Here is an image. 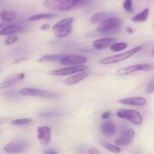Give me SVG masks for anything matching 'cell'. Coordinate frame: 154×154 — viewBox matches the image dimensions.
I'll return each instance as SVG.
<instances>
[{
	"mask_svg": "<svg viewBox=\"0 0 154 154\" xmlns=\"http://www.w3.org/2000/svg\"><path fill=\"white\" fill-rule=\"evenodd\" d=\"M61 115L60 112H56V111H48V112H44L39 114L40 117H55V116Z\"/></svg>",
	"mask_w": 154,
	"mask_h": 154,
	"instance_id": "4dcf8cb0",
	"label": "cell"
},
{
	"mask_svg": "<svg viewBox=\"0 0 154 154\" xmlns=\"http://www.w3.org/2000/svg\"><path fill=\"white\" fill-rule=\"evenodd\" d=\"M99 142L100 144L105 147L106 150H108V151L111 152V153H119L121 152V149L118 147L117 145H115V144H113L111 143L108 142L105 140H102V139H99Z\"/></svg>",
	"mask_w": 154,
	"mask_h": 154,
	"instance_id": "ffe728a7",
	"label": "cell"
},
{
	"mask_svg": "<svg viewBox=\"0 0 154 154\" xmlns=\"http://www.w3.org/2000/svg\"><path fill=\"white\" fill-rule=\"evenodd\" d=\"M50 27H51V25H50L49 23H45V24H44V25H42V26H41V29L47 30V29H48Z\"/></svg>",
	"mask_w": 154,
	"mask_h": 154,
	"instance_id": "8d00e7d4",
	"label": "cell"
},
{
	"mask_svg": "<svg viewBox=\"0 0 154 154\" xmlns=\"http://www.w3.org/2000/svg\"><path fill=\"white\" fill-rule=\"evenodd\" d=\"M117 117L125 119L135 125H140L143 121V117L138 111L132 109H120L117 111Z\"/></svg>",
	"mask_w": 154,
	"mask_h": 154,
	"instance_id": "8992f818",
	"label": "cell"
},
{
	"mask_svg": "<svg viewBox=\"0 0 154 154\" xmlns=\"http://www.w3.org/2000/svg\"><path fill=\"white\" fill-rule=\"evenodd\" d=\"M153 27H154V24H153Z\"/></svg>",
	"mask_w": 154,
	"mask_h": 154,
	"instance_id": "b9f144b4",
	"label": "cell"
},
{
	"mask_svg": "<svg viewBox=\"0 0 154 154\" xmlns=\"http://www.w3.org/2000/svg\"><path fill=\"white\" fill-rule=\"evenodd\" d=\"M72 25H69L68 26L64 27V28L58 30V31L55 32L54 35H55L56 37L57 38H64L66 36L69 35L71 32H72Z\"/></svg>",
	"mask_w": 154,
	"mask_h": 154,
	"instance_id": "484cf974",
	"label": "cell"
},
{
	"mask_svg": "<svg viewBox=\"0 0 154 154\" xmlns=\"http://www.w3.org/2000/svg\"><path fill=\"white\" fill-rule=\"evenodd\" d=\"M75 0H45L44 5L45 8L57 11H68L74 8Z\"/></svg>",
	"mask_w": 154,
	"mask_h": 154,
	"instance_id": "6da1fadb",
	"label": "cell"
},
{
	"mask_svg": "<svg viewBox=\"0 0 154 154\" xmlns=\"http://www.w3.org/2000/svg\"><path fill=\"white\" fill-rule=\"evenodd\" d=\"M29 60L28 57H20V58L16 59V60H14V64H17V63H22V62L26 61V60Z\"/></svg>",
	"mask_w": 154,
	"mask_h": 154,
	"instance_id": "836d02e7",
	"label": "cell"
},
{
	"mask_svg": "<svg viewBox=\"0 0 154 154\" xmlns=\"http://www.w3.org/2000/svg\"><path fill=\"white\" fill-rule=\"evenodd\" d=\"M128 47V45L126 42H118V43H114L110 47V49L113 52H118L123 50H125Z\"/></svg>",
	"mask_w": 154,
	"mask_h": 154,
	"instance_id": "4316f807",
	"label": "cell"
},
{
	"mask_svg": "<svg viewBox=\"0 0 154 154\" xmlns=\"http://www.w3.org/2000/svg\"><path fill=\"white\" fill-rule=\"evenodd\" d=\"M111 116V113L110 111H106V112H104L102 114V118L103 120H107V119H109L110 117Z\"/></svg>",
	"mask_w": 154,
	"mask_h": 154,
	"instance_id": "e575fe53",
	"label": "cell"
},
{
	"mask_svg": "<svg viewBox=\"0 0 154 154\" xmlns=\"http://www.w3.org/2000/svg\"><path fill=\"white\" fill-rule=\"evenodd\" d=\"M154 69V65L149 63H142V64H136L127 67L121 68L116 72V75L118 76H126L131 74L135 73L137 72H150Z\"/></svg>",
	"mask_w": 154,
	"mask_h": 154,
	"instance_id": "5b68a950",
	"label": "cell"
},
{
	"mask_svg": "<svg viewBox=\"0 0 154 154\" xmlns=\"http://www.w3.org/2000/svg\"><path fill=\"white\" fill-rule=\"evenodd\" d=\"M101 131L106 136H111L116 132V126L112 122L105 121L101 125Z\"/></svg>",
	"mask_w": 154,
	"mask_h": 154,
	"instance_id": "2e32d148",
	"label": "cell"
},
{
	"mask_svg": "<svg viewBox=\"0 0 154 154\" xmlns=\"http://www.w3.org/2000/svg\"><path fill=\"white\" fill-rule=\"evenodd\" d=\"M141 49H142V47L141 46L135 47V48H132V49L129 50V51H126V52L123 53V54H117V55L111 56V57H106V58L102 59V60L99 61V63L102 65H111L124 61V60H127L128 58H129L132 56L135 55V54L139 52Z\"/></svg>",
	"mask_w": 154,
	"mask_h": 154,
	"instance_id": "7a4b0ae2",
	"label": "cell"
},
{
	"mask_svg": "<svg viewBox=\"0 0 154 154\" xmlns=\"http://www.w3.org/2000/svg\"><path fill=\"white\" fill-rule=\"evenodd\" d=\"M37 136L42 145H48L51 141V129L48 126H39L37 128Z\"/></svg>",
	"mask_w": 154,
	"mask_h": 154,
	"instance_id": "30bf717a",
	"label": "cell"
},
{
	"mask_svg": "<svg viewBox=\"0 0 154 154\" xmlns=\"http://www.w3.org/2000/svg\"><path fill=\"white\" fill-rule=\"evenodd\" d=\"M45 154H58V153H57V151H55V150L49 149V150H46V151L45 152Z\"/></svg>",
	"mask_w": 154,
	"mask_h": 154,
	"instance_id": "74e56055",
	"label": "cell"
},
{
	"mask_svg": "<svg viewBox=\"0 0 154 154\" xmlns=\"http://www.w3.org/2000/svg\"><path fill=\"white\" fill-rule=\"evenodd\" d=\"M17 12L14 11L2 10L0 12V18L5 22H11L16 18Z\"/></svg>",
	"mask_w": 154,
	"mask_h": 154,
	"instance_id": "ac0fdd59",
	"label": "cell"
},
{
	"mask_svg": "<svg viewBox=\"0 0 154 154\" xmlns=\"http://www.w3.org/2000/svg\"><path fill=\"white\" fill-rule=\"evenodd\" d=\"M121 26V20L117 17H111L107 19L102 23L99 24L96 28V31L102 33H110L115 32Z\"/></svg>",
	"mask_w": 154,
	"mask_h": 154,
	"instance_id": "3957f363",
	"label": "cell"
},
{
	"mask_svg": "<svg viewBox=\"0 0 154 154\" xmlns=\"http://www.w3.org/2000/svg\"><path fill=\"white\" fill-rule=\"evenodd\" d=\"M32 122V120L30 118H20L14 120L11 122V124L14 126H22V125H28Z\"/></svg>",
	"mask_w": 154,
	"mask_h": 154,
	"instance_id": "83f0119b",
	"label": "cell"
},
{
	"mask_svg": "<svg viewBox=\"0 0 154 154\" xmlns=\"http://www.w3.org/2000/svg\"><path fill=\"white\" fill-rule=\"evenodd\" d=\"M88 69V66H84V65H80V66H70L64 69H57L50 72V75H54V76H66V75H72V74L77 73V72H85V70Z\"/></svg>",
	"mask_w": 154,
	"mask_h": 154,
	"instance_id": "ba28073f",
	"label": "cell"
},
{
	"mask_svg": "<svg viewBox=\"0 0 154 154\" xmlns=\"http://www.w3.org/2000/svg\"><path fill=\"white\" fill-rule=\"evenodd\" d=\"M66 55L64 54H49L42 57L39 60L40 62H54L60 61Z\"/></svg>",
	"mask_w": 154,
	"mask_h": 154,
	"instance_id": "cb8c5ba5",
	"label": "cell"
},
{
	"mask_svg": "<svg viewBox=\"0 0 154 154\" xmlns=\"http://www.w3.org/2000/svg\"><path fill=\"white\" fill-rule=\"evenodd\" d=\"M117 40L114 38H103L98 39L93 42V47L97 50L106 49L108 47H111L114 42Z\"/></svg>",
	"mask_w": 154,
	"mask_h": 154,
	"instance_id": "5bb4252c",
	"label": "cell"
},
{
	"mask_svg": "<svg viewBox=\"0 0 154 154\" xmlns=\"http://www.w3.org/2000/svg\"><path fill=\"white\" fill-rule=\"evenodd\" d=\"M151 57H154V50H153V51H152V52H151Z\"/></svg>",
	"mask_w": 154,
	"mask_h": 154,
	"instance_id": "60d3db41",
	"label": "cell"
},
{
	"mask_svg": "<svg viewBox=\"0 0 154 154\" xmlns=\"http://www.w3.org/2000/svg\"><path fill=\"white\" fill-rule=\"evenodd\" d=\"M135 134L133 129H128V130H126L123 134H122L121 136H120L118 139L115 141L116 145H128V144H130L131 142H132V141H133L134 139V137H135Z\"/></svg>",
	"mask_w": 154,
	"mask_h": 154,
	"instance_id": "7c38bea8",
	"label": "cell"
},
{
	"mask_svg": "<svg viewBox=\"0 0 154 154\" xmlns=\"http://www.w3.org/2000/svg\"><path fill=\"white\" fill-rule=\"evenodd\" d=\"M72 22H73V18L72 17H67L65 18V19L61 20L60 21H59L58 23L55 24V25L53 26V30L54 32H57L58 30L64 28V27L68 26L69 25H72Z\"/></svg>",
	"mask_w": 154,
	"mask_h": 154,
	"instance_id": "44dd1931",
	"label": "cell"
},
{
	"mask_svg": "<svg viewBox=\"0 0 154 154\" xmlns=\"http://www.w3.org/2000/svg\"><path fill=\"white\" fill-rule=\"evenodd\" d=\"M119 103L127 105L144 106L147 104V99L143 97H129L119 100Z\"/></svg>",
	"mask_w": 154,
	"mask_h": 154,
	"instance_id": "4fadbf2b",
	"label": "cell"
},
{
	"mask_svg": "<svg viewBox=\"0 0 154 154\" xmlns=\"http://www.w3.org/2000/svg\"><path fill=\"white\" fill-rule=\"evenodd\" d=\"M88 76V73L86 72H78V74L69 77V78H66L64 81V84L68 86H72L75 85V84H78V83L81 82L84 79H85Z\"/></svg>",
	"mask_w": 154,
	"mask_h": 154,
	"instance_id": "9a60e30c",
	"label": "cell"
},
{
	"mask_svg": "<svg viewBox=\"0 0 154 154\" xmlns=\"http://www.w3.org/2000/svg\"><path fill=\"white\" fill-rule=\"evenodd\" d=\"M19 93L21 96H32V97H40L45 99H54L59 97V95L52 92H48L44 90H39L32 87H25L22 88L19 91Z\"/></svg>",
	"mask_w": 154,
	"mask_h": 154,
	"instance_id": "277c9868",
	"label": "cell"
},
{
	"mask_svg": "<svg viewBox=\"0 0 154 154\" xmlns=\"http://www.w3.org/2000/svg\"><path fill=\"white\" fill-rule=\"evenodd\" d=\"M123 8L128 13H132L133 12V3H132V0H125L123 2Z\"/></svg>",
	"mask_w": 154,
	"mask_h": 154,
	"instance_id": "f1b7e54d",
	"label": "cell"
},
{
	"mask_svg": "<svg viewBox=\"0 0 154 154\" xmlns=\"http://www.w3.org/2000/svg\"><path fill=\"white\" fill-rule=\"evenodd\" d=\"M110 17H109V14L106 12H99V13L95 14L91 17L90 22L93 24H100Z\"/></svg>",
	"mask_w": 154,
	"mask_h": 154,
	"instance_id": "e0dca14e",
	"label": "cell"
},
{
	"mask_svg": "<svg viewBox=\"0 0 154 154\" xmlns=\"http://www.w3.org/2000/svg\"><path fill=\"white\" fill-rule=\"evenodd\" d=\"M24 78H25V75L23 72L9 76L7 79H5L4 81L0 83V90L8 88V87H11V86L14 85V84H17V83L23 80Z\"/></svg>",
	"mask_w": 154,
	"mask_h": 154,
	"instance_id": "8fae6325",
	"label": "cell"
},
{
	"mask_svg": "<svg viewBox=\"0 0 154 154\" xmlns=\"http://www.w3.org/2000/svg\"><path fill=\"white\" fill-rule=\"evenodd\" d=\"M17 40L18 38L17 35H10L5 40V45H11L16 43Z\"/></svg>",
	"mask_w": 154,
	"mask_h": 154,
	"instance_id": "f546056e",
	"label": "cell"
},
{
	"mask_svg": "<svg viewBox=\"0 0 154 154\" xmlns=\"http://www.w3.org/2000/svg\"><path fill=\"white\" fill-rule=\"evenodd\" d=\"M57 16V14L53 13H42L38 14L33 15L29 18V21H37L41 20H46V19H51V18Z\"/></svg>",
	"mask_w": 154,
	"mask_h": 154,
	"instance_id": "603a6c76",
	"label": "cell"
},
{
	"mask_svg": "<svg viewBox=\"0 0 154 154\" xmlns=\"http://www.w3.org/2000/svg\"><path fill=\"white\" fill-rule=\"evenodd\" d=\"M126 31H127L129 33H130V34L133 32V30H132V29L131 28V27H128V28L126 29Z\"/></svg>",
	"mask_w": 154,
	"mask_h": 154,
	"instance_id": "f35d334b",
	"label": "cell"
},
{
	"mask_svg": "<svg viewBox=\"0 0 154 154\" xmlns=\"http://www.w3.org/2000/svg\"><path fill=\"white\" fill-rule=\"evenodd\" d=\"M11 119V117H0V125L3 124V123H7V122H8Z\"/></svg>",
	"mask_w": 154,
	"mask_h": 154,
	"instance_id": "d590c367",
	"label": "cell"
},
{
	"mask_svg": "<svg viewBox=\"0 0 154 154\" xmlns=\"http://www.w3.org/2000/svg\"><path fill=\"white\" fill-rule=\"evenodd\" d=\"M88 153L89 154H102L100 152V150H98L96 147H90L88 150Z\"/></svg>",
	"mask_w": 154,
	"mask_h": 154,
	"instance_id": "d6a6232c",
	"label": "cell"
},
{
	"mask_svg": "<svg viewBox=\"0 0 154 154\" xmlns=\"http://www.w3.org/2000/svg\"><path fill=\"white\" fill-rule=\"evenodd\" d=\"M146 93L147 94H151V93H154V79L151 80L148 85L146 87Z\"/></svg>",
	"mask_w": 154,
	"mask_h": 154,
	"instance_id": "1f68e13d",
	"label": "cell"
},
{
	"mask_svg": "<svg viewBox=\"0 0 154 154\" xmlns=\"http://www.w3.org/2000/svg\"><path fill=\"white\" fill-rule=\"evenodd\" d=\"M29 147V142L27 140L20 139L11 141L4 147L5 152L9 154H17L26 150Z\"/></svg>",
	"mask_w": 154,
	"mask_h": 154,
	"instance_id": "52a82bcc",
	"label": "cell"
},
{
	"mask_svg": "<svg viewBox=\"0 0 154 154\" xmlns=\"http://www.w3.org/2000/svg\"><path fill=\"white\" fill-rule=\"evenodd\" d=\"M149 10L148 8H146L144 10L141 11L140 13H138V14L135 15L134 17H132V21L134 23H143L144 21L147 20V19L148 18L149 16Z\"/></svg>",
	"mask_w": 154,
	"mask_h": 154,
	"instance_id": "d6986e66",
	"label": "cell"
},
{
	"mask_svg": "<svg viewBox=\"0 0 154 154\" xmlns=\"http://www.w3.org/2000/svg\"><path fill=\"white\" fill-rule=\"evenodd\" d=\"M87 61V58L86 57L81 55H66L61 60L60 63L64 66H80L83 65Z\"/></svg>",
	"mask_w": 154,
	"mask_h": 154,
	"instance_id": "9c48e42d",
	"label": "cell"
},
{
	"mask_svg": "<svg viewBox=\"0 0 154 154\" xmlns=\"http://www.w3.org/2000/svg\"><path fill=\"white\" fill-rule=\"evenodd\" d=\"M6 26H7L6 23H0V29H4Z\"/></svg>",
	"mask_w": 154,
	"mask_h": 154,
	"instance_id": "ab89813d",
	"label": "cell"
},
{
	"mask_svg": "<svg viewBox=\"0 0 154 154\" xmlns=\"http://www.w3.org/2000/svg\"><path fill=\"white\" fill-rule=\"evenodd\" d=\"M96 0H75L74 8H82L88 7L96 2Z\"/></svg>",
	"mask_w": 154,
	"mask_h": 154,
	"instance_id": "d4e9b609",
	"label": "cell"
},
{
	"mask_svg": "<svg viewBox=\"0 0 154 154\" xmlns=\"http://www.w3.org/2000/svg\"><path fill=\"white\" fill-rule=\"evenodd\" d=\"M20 30V28L18 26H7L5 27L4 29L0 30V35H11L17 32H19Z\"/></svg>",
	"mask_w": 154,
	"mask_h": 154,
	"instance_id": "7402d4cb",
	"label": "cell"
}]
</instances>
